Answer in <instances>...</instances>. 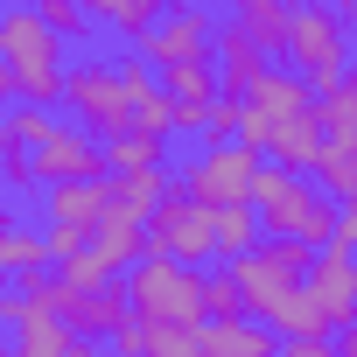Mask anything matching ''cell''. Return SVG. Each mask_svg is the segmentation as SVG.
<instances>
[{
	"label": "cell",
	"instance_id": "obj_29",
	"mask_svg": "<svg viewBox=\"0 0 357 357\" xmlns=\"http://www.w3.org/2000/svg\"><path fill=\"white\" fill-rule=\"evenodd\" d=\"M204 322H245L238 287H231V273H225V266H218V273H204Z\"/></svg>",
	"mask_w": 357,
	"mask_h": 357
},
{
	"label": "cell",
	"instance_id": "obj_20",
	"mask_svg": "<svg viewBox=\"0 0 357 357\" xmlns=\"http://www.w3.org/2000/svg\"><path fill=\"white\" fill-rule=\"evenodd\" d=\"M8 273L36 280V273H50V252H43V231H22L8 211H0V280Z\"/></svg>",
	"mask_w": 357,
	"mask_h": 357
},
{
	"label": "cell",
	"instance_id": "obj_31",
	"mask_svg": "<svg viewBox=\"0 0 357 357\" xmlns=\"http://www.w3.org/2000/svg\"><path fill=\"white\" fill-rule=\"evenodd\" d=\"M140 357H197V336H183V329H140Z\"/></svg>",
	"mask_w": 357,
	"mask_h": 357
},
{
	"label": "cell",
	"instance_id": "obj_14",
	"mask_svg": "<svg viewBox=\"0 0 357 357\" xmlns=\"http://www.w3.org/2000/svg\"><path fill=\"white\" fill-rule=\"evenodd\" d=\"M105 211H112L105 183H63V190H50V231H77L84 245H91V231H98Z\"/></svg>",
	"mask_w": 357,
	"mask_h": 357
},
{
	"label": "cell",
	"instance_id": "obj_26",
	"mask_svg": "<svg viewBox=\"0 0 357 357\" xmlns=\"http://www.w3.org/2000/svg\"><path fill=\"white\" fill-rule=\"evenodd\" d=\"M70 329L56 322V315H43V322H29V329H15V343H8V357H70Z\"/></svg>",
	"mask_w": 357,
	"mask_h": 357
},
{
	"label": "cell",
	"instance_id": "obj_27",
	"mask_svg": "<svg viewBox=\"0 0 357 357\" xmlns=\"http://www.w3.org/2000/svg\"><path fill=\"white\" fill-rule=\"evenodd\" d=\"M36 15H43V29H50V36H56L63 50H70V43H77V50L91 43V15L77 8V0H43V8H36Z\"/></svg>",
	"mask_w": 357,
	"mask_h": 357
},
{
	"label": "cell",
	"instance_id": "obj_5",
	"mask_svg": "<svg viewBox=\"0 0 357 357\" xmlns=\"http://www.w3.org/2000/svg\"><path fill=\"white\" fill-rule=\"evenodd\" d=\"M308 259H315V252H301V245H287V238H259L245 259H231L225 273H231V287H238L245 322H266V315L308 280Z\"/></svg>",
	"mask_w": 357,
	"mask_h": 357
},
{
	"label": "cell",
	"instance_id": "obj_32",
	"mask_svg": "<svg viewBox=\"0 0 357 357\" xmlns=\"http://www.w3.org/2000/svg\"><path fill=\"white\" fill-rule=\"evenodd\" d=\"M204 133H211V147H218V140H231V133H238V98H218V105H211V119H204Z\"/></svg>",
	"mask_w": 357,
	"mask_h": 357
},
{
	"label": "cell",
	"instance_id": "obj_17",
	"mask_svg": "<svg viewBox=\"0 0 357 357\" xmlns=\"http://www.w3.org/2000/svg\"><path fill=\"white\" fill-rule=\"evenodd\" d=\"M315 133H322L329 147H357V77L315 91Z\"/></svg>",
	"mask_w": 357,
	"mask_h": 357
},
{
	"label": "cell",
	"instance_id": "obj_1",
	"mask_svg": "<svg viewBox=\"0 0 357 357\" xmlns=\"http://www.w3.org/2000/svg\"><path fill=\"white\" fill-rule=\"evenodd\" d=\"M252 218H259V238H287L301 252H322L336 231V204L308 190V175H287L273 161H259L252 175Z\"/></svg>",
	"mask_w": 357,
	"mask_h": 357
},
{
	"label": "cell",
	"instance_id": "obj_22",
	"mask_svg": "<svg viewBox=\"0 0 357 357\" xmlns=\"http://www.w3.org/2000/svg\"><path fill=\"white\" fill-rule=\"evenodd\" d=\"M211 218V252L231 266V259H245L252 245H259V218H252V204H238V211H204Z\"/></svg>",
	"mask_w": 357,
	"mask_h": 357
},
{
	"label": "cell",
	"instance_id": "obj_8",
	"mask_svg": "<svg viewBox=\"0 0 357 357\" xmlns=\"http://www.w3.org/2000/svg\"><path fill=\"white\" fill-rule=\"evenodd\" d=\"M211 36H218V15H204V8H161L154 29L133 43V63H147L154 77L175 70V63H211Z\"/></svg>",
	"mask_w": 357,
	"mask_h": 357
},
{
	"label": "cell",
	"instance_id": "obj_13",
	"mask_svg": "<svg viewBox=\"0 0 357 357\" xmlns=\"http://www.w3.org/2000/svg\"><path fill=\"white\" fill-rule=\"evenodd\" d=\"M211 77H218V98H245V91L266 77V56H259L231 22H218V36H211Z\"/></svg>",
	"mask_w": 357,
	"mask_h": 357
},
{
	"label": "cell",
	"instance_id": "obj_33",
	"mask_svg": "<svg viewBox=\"0 0 357 357\" xmlns=\"http://www.w3.org/2000/svg\"><path fill=\"white\" fill-rule=\"evenodd\" d=\"M273 357H336L329 336H308V343H273Z\"/></svg>",
	"mask_w": 357,
	"mask_h": 357
},
{
	"label": "cell",
	"instance_id": "obj_36",
	"mask_svg": "<svg viewBox=\"0 0 357 357\" xmlns=\"http://www.w3.org/2000/svg\"><path fill=\"white\" fill-rule=\"evenodd\" d=\"M15 154V140H8V119H0V161H8Z\"/></svg>",
	"mask_w": 357,
	"mask_h": 357
},
{
	"label": "cell",
	"instance_id": "obj_4",
	"mask_svg": "<svg viewBox=\"0 0 357 357\" xmlns=\"http://www.w3.org/2000/svg\"><path fill=\"white\" fill-rule=\"evenodd\" d=\"M280 70H294L308 91H329L350 77V22L329 8V0H301L287 8V36H280Z\"/></svg>",
	"mask_w": 357,
	"mask_h": 357
},
{
	"label": "cell",
	"instance_id": "obj_23",
	"mask_svg": "<svg viewBox=\"0 0 357 357\" xmlns=\"http://www.w3.org/2000/svg\"><path fill=\"white\" fill-rule=\"evenodd\" d=\"M315 154H322L315 112H308V119H287V126H273V140H266V161H273V168H287V175H294V168H308Z\"/></svg>",
	"mask_w": 357,
	"mask_h": 357
},
{
	"label": "cell",
	"instance_id": "obj_19",
	"mask_svg": "<svg viewBox=\"0 0 357 357\" xmlns=\"http://www.w3.org/2000/svg\"><path fill=\"white\" fill-rule=\"evenodd\" d=\"M231 29H238L259 56H280V36H287V0H238Z\"/></svg>",
	"mask_w": 357,
	"mask_h": 357
},
{
	"label": "cell",
	"instance_id": "obj_7",
	"mask_svg": "<svg viewBox=\"0 0 357 357\" xmlns=\"http://www.w3.org/2000/svg\"><path fill=\"white\" fill-rule=\"evenodd\" d=\"M252 175H259V154L238 147V140H218L183 168L175 197L197 204V211H238V204H252Z\"/></svg>",
	"mask_w": 357,
	"mask_h": 357
},
{
	"label": "cell",
	"instance_id": "obj_34",
	"mask_svg": "<svg viewBox=\"0 0 357 357\" xmlns=\"http://www.w3.org/2000/svg\"><path fill=\"white\" fill-rule=\"evenodd\" d=\"M70 357H105V343H70Z\"/></svg>",
	"mask_w": 357,
	"mask_h": 357
},
{
	"label": "cell",
	"instance_id": "obj_38",
	"mask_svg": "<svg viewBox=\"0 0 357 357\" xmlns=\"http://www.w3.org/2000/svg\"><path fill=\"white\" fill-rule=\"evenodd\" d=\"M0 357H8V343H0Z\"/></svg>",
	"mask_w": 357,
	"mask_h": 357
},
{
	"label": "cell",
	"instance_id": "obj_25",
	"mask_svg": "<svg viewBox=\"0 0 357 357\" xmlns=\"http://www.w3.org/2000/svg\"><path fill=\"white\" fill-rule=\"evenodd\" d=\"M161 147H168V140H140V133L105 140V147H98V154H105V183H112V175H140V168H168Z\"/></svg>",
	"mask_w": 357,
	"mask_h": 357
},
{
	"label": "cell",
	"instance_id": "obj_2",
	"mask_svg": "<svg viewBox=\"0 0 357 357\" xmlns=\"http://www.w3.org/2000/svg\"><path fill=\"white\" fill-rule=\"evenodd\" d=\"M119 294H126V322L133 329H183V336L204 329V273L175 266V259L147 252L140 266H126Z\"/></svg>",
	"mask_w": 357,
	"mask_h": 357
},
{
	"label": "cell",
	"instance_id": "obj_9",
	"mask_svg": "<svg viewBox=\"0 0 357 357\" xmlns=\"http://www.w3.org/2000/svg\"><path fill=\"white\" fill-rule=\"evenodd\" d=\"M140 238H147V252H154V259H175V266H190V273H204V259H211V218H204L197 204L175 197V183H168V190H161V204L147 211Z\"/></svg>",
	"mask_w": 357,
	"mask_h": 357
},
{
	"label": "cell",
	"instance_id": "obj_3",
	"mask_svg": "<svg viewBox=\"0 0 357 357\" xmlns=\"http://www.w3.org/2000/svg\"><path fill=\"white\" fill-rule=\"evenodd\" d=\"M63 56H70V50L43 29L36 8H0V63H8V84H15L22 105H36V112L56 105V91H63Z\"/></svg>",
	"mask_w": 357,
	"mask_h": 357
},
{
	"label": "cell",
	"instance_id": "obj_10",
	"mask_svg": "<svg viewBox=\"0 0 357 357\" xmlns=\"http://www.w3.org/2000/svg\"><path fill=\"white\" fill-rule=\"evenodd\" d=\"M29 175L50 183V190H63V183H105V154H98V140H84L77 126L56 119V133L43 147H29Z\"/></svg>",
	"mask_w": 357,
	"mask_h": 357
},
{
	"label": "cell",
	"instance_id": "obj_35",
	"mask_svg": "<svg viewBox=\"0 0 357 357\" xmlns=\"http://www.w3.org/2000/svg\"><path fill=\"white\" fill-rule=\"evenodd\" d=\"M8 98H15V84H8V63H0V112H8Z\"/></svg>",
	"mask_w": 357,
	"mask_h": 357
},
{
	"label": "cell",
	"instance_id": "obj_6",
	"mask_svg": "<svg viewBox=\"0 0 357 357\" xmlns=\"http://www.w3.org/2000/svg\"><path fill=\"white\" fill-rule=\"evenodd\" d=\"M70 112H77V133L84 140H119L126 133V84H119V56H84V63H63V91H56Z\"/></svg>",
	"mask_w": 357,
	"mask_h": 357
},
{
	"label": "cell",
	"instance_id": "obj_37",
	"mask_svg": "<svg viewBox=\"0 0 357 357\" xmlns=\"http://www.w3.org/2000/svg\"><path fill=\"white\" fill-rule=\"evenodd\" d=\"M0 211H8V190H0Z\"/></svg>",
	"mask_w": 357,
	"mask_h": 357
},
{
	"label": "cell",
	"instance_id": "obj_18",
	"mask_svg": "<svg viewBox=\"0 0 357 357\" xmlns=\"http://www.w3.org/2000/svg\"><path fill=\"white\" fill-rule=\"evenodd\" d=\"M197 357H273V336L259 322H204Z\"/></svg>",
	"mask_w": 357,
	"mask_h": 357
},
{
	"label": "cell",
	"instance_id": "obj_11",
	"mask_svg": "<svg viewBox=\"0 0 357 357\" xmlns=\"http://www.w3.org/2000/svg\"><path fill=\"white\" fill-rule=\"evenodd\" d=\"M50 315L77 336V343H91V336H112V329H126V294H119V280H105V287H84V294H63V287H50Z\"/></svg>",
	"mask_w": 357,
	"mask_h": 357
},
{
	"label": "cell",
	"instance_id": "obj_24",
	"mask_svg": "<svg viewBox=\"0 0 357 357\" xmlns=\"http://www.w3.org/2000/svg\"><path fill=\"white\" fill-rule=\"evenodd\" d=\"M112 211H126V218H140L147 225V211L161 204V190H168V168H140V175H112Z\"/></svg>",
	"mask_w": 357,
	"mask_h": 357
},
{
	"label": "cell",
	"instance_id": "obj_28",
	"mask_svg": "<svg viewBox=\"0 0 357 357\" xmlns=\"http://www.w3.org/2000/svg\"><path fill=\"white\" fill-rule=\"evenodd\" d=\"M91 15H98V22H112L119 36H133V43H140V36L154 29V15H161V8H154V0H98Z\"/></svg>",
	"mask_w": 357,
	"mask_h": 357
},
{
	"label": "cell",
	"instance_id": "obj_15",
	"mask_svg": "<svg viewBox=\"0 0 357 357\" xmlns=\"http://www.w3.org/2000/svg\"><path fill=\"white\" fill-rule=\"evenodd\" d=\"M245 105H252V112H266L273 126H287V119H308V112H315V91H308V84H301L294 70L266 63V77H259V84L245 91Z\"/></svg>",
	"mask_w": 357,
	"mask_h": 357
},
{
	"label": "cell",
	"instance_id": "obj_12",
	"mask_svg": "<svg viewBox=\"0 0 357 357\" xmlns=\"http://www.w3.org/2000/svg\"><path fill=\"white\" fill-rule=\"evenodd\" d=\"M308 301L322 308V322H329V336L350 322V308H357V266H350V252H336V245H322L315 259H308Z\"/></svg>",
	"mask_w": 357,
	"mask_h": 357
},
{
	"label": "cell",
	"instance_id": "obj_30",
	"mask_svg": "<svg viewBox=\"0 0 357 357\" xmlns=\"http://www.w3.org/2000/svg\"><path fill=\"white\" fill-rule=\"evenodd\" d=\"M8 119V140H15V154H29V147H43L50 133H56V119L50 112H36V105H22V112H0Z\"/></svg>",
	"mask_w": 357,
	"mask_h": 357
},
{
	"label": "cell",
	"instance_id": "obj_21",
	"mask_svg": "<svg viewBox=\"0 0 357 357\" xmlns=\"http://www.w3.org/2000/svg\"><path fill=\"white\" fill-rule=\"evenodd\" d=\"M308 175H315L308 190H315V197H329V204L343 211V204H350V190H357V147H329V140H322V154L308 161Z\"/></svg>",
	"mask_w": 357,
	"mask_h": 357
},
{
	"label": "cell",
	"instance_id": "obj_16",
	"mask_svg": "<svg viewBox=\"0 0 357 357\" xmlns=\"http://www.w3.org/2000/svg\"><path fill=\"white\" fill-rule=\"evenodd\" d=\"M91 252H98V266L119 280L126 266H140L147 259V238H140V218H126V211H105L98 218V231H91Z\"/></svg>",
	"mask_w": 357,
	"mask_h": 357
}]
</instances>
